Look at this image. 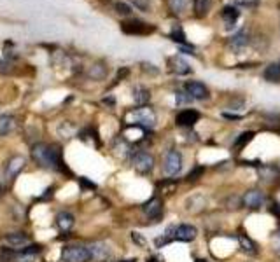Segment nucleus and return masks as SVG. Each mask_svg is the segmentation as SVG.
I'll return each instance as SVG.
<instances>
[{
    "label": "nucleus",
    "instance_id": "1",
    "mask_svg": "<svg viewBox=\"0 0 280 262\" xmlns=\"http://www.w3.org/2000/svg\"><path fill=\"white\" fill-rule=\"evenodd\" d=\"M32 158L44 168L60 170V150L56 145H46V144H35L32 147Z\"/></svg>",
    "mask_w": 280,
    "mask_h": 262
},
{
    "label": "nucleus",
    "instance_id": "2",
    "mask_svg": "<svg viewBox=\"0 0 280 262\" xmlns=\"http://www.w3.org/2000/svg\"><path fill=\"white\" fill-rule=\"evenodd\" d=\"M126 121L132 126H140V128H152L156 122V114L149 107L135 108L126 116Z\"/></svg>",
    "mask_w": 280,
    "mask_h": 262
},
{
    "label": "nucleus",
    "instance_id": "3",
    "mask_svg": "<svg viewBox=\"0 0 280 262\" xmlns=\"http://www.w3.org/2000/svg\"><path fill=\"white\" fill-rule=\"evenodd\" d=\"M62 259L63 262H88L91 259V254H90V250H88V246L72 245V246H65V248H63Z\"/></svg>",
    "mask_w": 280,
    "mask_h": 262
},
{
    "label": "nucleus",
    "instance_id": "4",
    "mask_svg": "<svg viewBox=\"0 0 280 262\" xmlns=\"http://www.w3.org/2000/svg\"><path fill=\"white\" fill-rule=\"evenodd\" d=\"M163 170L168 176H173L182 170V156L179 150H168L163 161Z\"/></svg>",
    "mask_w": 280,
    "mask_h": 262
},
{
    "label": "nucleus",
    "instance_id": "5",
    "mask_svg": "<svg viewBox=\"0 0 280 262\" xmlns=\"http://www.w3.org/2000/svg\"><path fill=\"white\" fill-rule=\"evenodd\" d=\"M133 168L139 173H149L152 168H154V158L147 152H139V154L133 156Z\"/></svg>",
    "mask_w": 280,
    "mask_h": 262
},
{
    "label": "nucleus",
    "instance_id": "6",
    "mask_svg": "<svg viewBox=\"0 0 280 262\" xmlns=\"http://www.w3.org/2000/svg\"><path fill=\"white\" fill-rule=\"evenodd\" d=\"M263 203H264V194L257 189L247 190L242 198V204L247 208H250V210H257V208L263 206Z\"/></svg>",
    "mask_w": 280,
    "mask_h": 262
},
{
    "label": "nucleus",
    "instance_id": "7",
    "mask_svg": "<svg viewBox=\"0 0 280 262\" xmlns=\"http://www.w3.org/2000/svg\"><path fill=\"white\" fill-rule=\"evenodd\" d=\"M196 228L191 224H180L177 228H173V238L179 240V242H193L196 238Z\"/></svg>",
    "mask_w": 280,
    "mask_h": 262
},
{
    "label": "nucleus",
    "instance_id": "8",
    "mask_svg": "<svg viewBox=\"0 0 280 262\" xmlns=\"http://www.w3.org/2000/svg\"><path fill=\"white\" fill-rule=\"evenodd\" d=\"M25 164H27V159L23 158V156H13V158L7 161L6 164V175L7 178H14V176H18L21 173V170L25 168Z\"/></svg>",
    "mask_w": 280,
    "mask_h": 262
},
{
    "label": "nucleus",
    "instance_id": "9",
    "mask_svg": "<svg viewBox=\"0 0 280 262\" xmlns=\"http://www.w3.org/2000/svg\"><path fill=\"white\" fill-rule=\"evenodd\" d=\"M186 93L193 100H203V98L208 96V88L205 84L198 82V80H191V82L186 84Z\"/></svg>",
    "mask_w": 280,
    "mask_h": 262
},
{
    "label": "nucleus",
    "instance_id": "10",
    "mask_svg": "<svg viewBox=\"0 0 280 262\" xmlns=\"http://www.w3.org/2000/svg\"><path fill=\"white\" fill-rule=\"evenodd\" d=\"M91 254V259L98 260V262H105L107 259H111V250H109L107 245L104 243H93L91 246H88Z\"/></svg>",
    "mask_w": 280,
    "mask_h": 262
},
{
    "label": "nucleus",
    "instance_id": "11",
    "mask_svg": "<svg viewBox=\"0 0 280 262\" xmlns=\"http://www.w3.org/2000/svg\"><path fill=\"white\" fill-rule=\"evenodd\" d=\"M198 119H200V114H198L196 110H193V108H186V110L177 114L175 122L179 126H193L194 122H198Z\"/></svg>",
    "mask_w": 280,
    "mask_h": 262
},
{
    "label": "nucleus",
    "instance_id": "12",
    "mask_svg": "<svg viewBox=\"0 0 280 262\" xmlns=\"http://www.w3.org/2000/svg\"><path fill=\"white\" fill-rule=\"evenodd\" d=\"M152 30H154V28L149 26V24H145V23H140V21H128V23H123V32H125V34L144 35V34H151Z\"/></svg>",
    "mask_w": 280,
    "mask_h": 262
},
{
    "label": "nucleus",
    "instance_id": "13",
    "mask_svg": "<svg viewBox=\"0 0 280 262\" xmlns=\"http://www.w3.org/2000/svg\"><path fill=\"white\" fill-rule=\"evenodd\" d=\"M74 222H76V218H74V215L69 214V212H60V214L56 215V226H58V229L63 232H69L70 229L74 228Z\"/></svg>",
    "mask_w": 280,
    "mask_h": 262
},
{
    "label": "nucleus",
    "instance_id": "14",
    "mask_svg": "<svg viewBox=\"0 0 280 262\" xmlns=\"http://www.w3.org/2000/svg\"><path fill=\"white\" fill-rule=\"evenodd\" d=\"M249 44V35H247V32H238L236 35H233L231 38H229V42H228V48L229 49H233V51H242L245 46Z\"/></svg>",
    "mask_w": 280,
    "mask_h": 262
},
{
    "label": "nucleus",
    "instance_id": "15",
    "mask_svg": "<svg viewBox=\"0 0 280 262\" xmlns=\"http://www.w3.org/2000/svg\"><path fill=\"white\" fill-rule=\"evenodd\" d=\"M161 212H163V203L158 198H152L149 203L144 204V214L147 215L149 218H158L159 215H161Z\"/></svg>",
    "mask_w": 280,
    "mask_h": 262
},
{
    "label": "nucleus",
    "instance_id": "16",
    "mask_svg": "<svg viewBox=\"0 0 280 262\" xmlns=\"http://www.w3.org/2000/svg\"><path fill=\"white\" fill-rule=\"evenodd\" d=\"M170 68H172L175 74H179V76H186V74L191 72V66L187 65V62H184V60L179 58V56L170 58Z\"/></svg>",
    "mask_w": 280,
    "mask_h": 262
},
{
    "label": "nucleus",
    "instance_id": "17",
    "mask_svg": "<svg viewBox=\"0 0 280 262\" xmlns=\"http://www.w3.org/2000/svg\"><path fill=\"white\" fill-rule=\"evenodd\" d=\"M16 128V119L13 116H0V136H7Z\"/></svg>",
    "mask_w": 280,
    "mask_h": 262
},
{
    "label": "nucleus",
    "instance_id": "18",
    "mask_svg": "<svg viewBox=\"0 0 280 262\" xmlns=\"http://www.w3.org/2000/svg\"><path fill=\"white\" fill-rule=\"evenodd\" d=\"M6 243L11 246H23L28 243V236L25 234V232H11V234L6 236Z\"/></svg>",
    "mask_w": 280,
    "mask_h": 262
},
{
    "label": "nucleus",
    "instance_id": "19",
    "mask_svg": "<svg viewBox=\"0 0 280 262\" xmlns=\"http://www.w3.org/2000/svg\"><path fill=\"white\" fill-rule=\"evenodd\" d=\"M105 76H107V68H105V65H102V63H95V65H91L90 70H88V77L93 80H102V79H105Z\"/></svg>",
    "mask_w": 280,
    "mask_h": 262
},
{
    "label": "nucleus",
    "instance_id": "20",
    "mask_svg": "<svg viewBox=\"0 0 280 262\" xmlns=\"http://www.w3.org/2000/svg\"><path fill=\"white\" fill-rule=\"evenodd\" d=\"M264 79L268 82H278L280 80V65L278 63H271L264 68Z\"/></svg>",
    "mask_w": 280,
    "mask_h": 262
},
{
    "label": "nucleus",
    "instance_id": "21",
    "mask_svg": "<svg viewBox=\"0 0 280 262\" xmlns=\"http://www.w3.org/2000/svg\"><path fill=\"white\" fill-rule=\"evenodd\" d=\"M133 98H135V104H139V105L144 107V105L151 100V93H149L147 88L137 86L135 90H133Z\"/></svg>",
    "mask_w": 280,
    "mask_h": 262
},
{
    "label": "nucleus",
    "instance_id": "22",
    "mask_svg": "<svg viewBox=\"0 0 280 262\" xmlns=\"http://www.w3.org/2000/svg\"><path fill=\"white\" fill-rule=\"evenodd\" d=\"M210 7H212V0H194V12H196V16L200 18L207 16Z\"/></svg>",
    "mask_w": 280,
    "mask_h": 262
},
{
    "label": "nucleus",
    "instance_id": "23",
    "mask_svg": "<svg viewBox=\"0 0 280 262\" xmlns=\"http://www.w3.org/2000/svg\"><path fill=\"white\" fill-rule=\"evenodd\" d=\"M238 16H240V12H238V9H236V7L228 6V7H224V10H222V18H224V21L228 24L235 23V21L238 20Z\"/></svg>",
    "mask_w": 280,
    "mask_h": 262
},
{
    "label": "nucleus",
    "instance_id": "24",
    "mask_svg": "<svg viewBox=\"0 0 280 262\" xmlns=\"http://www.w3.org/2000/svg\"><path fill=\"white\" fill-rule=\"evenodd\" d=\"M252 136H254L252 131H247V133H242V134H240V136L235 140V148H236V150H242V148L245 147V145L249 144L250 140H252Z\"/></svg>",
    "mask_w": 280,
    "mask_h": 262
},
{
    "label": "nucleus",
    "instance_id": "25",
    "mask_svg": "<svg viewBox=\"0 0 280 262\" xmlns=\"http://www.w3.org/2000/svg\"><path fill=\"white\" fill-rule=\"evenodd\" d=\"M187 4H189V0H168L170 9H172L175 14L184 12V10H186V7H187Z\"/></svg>",
    "mask_w": 280,
    "mask_h": 262
},
{
    "label": "nucleus",
    "instance_id": "26",
    "mask_svg": "<svg viewBox=\"0 0 280 262\" xmlns=\"http://www.w3.org/2000/svg\"><path fill=\"white\" fill-rule=\"evenodd\" d=\"M238 243H240V246H242V250L243 252H247V254H256V245H254L252 242H250L247 236H238Z\"/></svg>",
    "mask_w": 280,
    "mask_h": 262
},
{
    "label": "nucleus",
    "instance_id": "27",
    "mask_svg": "<svg viewBox=\"0 0 280 262\" xmlns=\"http://www.w3.org/2000/svg\"><path fill=\"white\" fill-rule=\"evenodd\" d=\"M275 175H277V172H275V168H270V166H266V168H261L259 170V176L263 180H266V182H271V180H275Z\"/></svg>",
    "mask_w": 280,
    "mask_h": 262
},
{
    "label": "nucleus",
    "instance_id": "28",
    "mask_svg": "<svg viewBox=\"0 0 280 262\" xmlns=\"http://www.w3.org/2000/svg\"><path fill=\"white\" fill-rule=\"evenodd\" d=\"M116 10H118V14H121V16H130L132 14V7L128 6V4H123V2H116Z\"/></svg>",
    "mask_w": 280,
    "mask_h": 262
},
{
    "label": "nucleus",
    "instance_id": "29",
    "mask_svg": "<svg viewBox=\"0 0 280 262\" xmlns=\"http://www.w3.org/2000/svg\"><path fill=\"white\" fill-rule=\"evenodd\" d=\"M170 37H172L175 42H180V44H184V42H186V37H184L182 30H180L179 26L173 28V32H172V34H170Z\"/></svg>",
    "mask_w": 280,
    "mask_h": 262
},
{
    "label": "nucleus",
    "instance_id": "30",
    "mask_svg": "<svg viewBox=\"0 0 280 262\" xmlns=\"http://www.w3.org/2000/svg\"><path fill=\"white\" fill-rule=\"evenodd\" d=\"M203 173H205V168H203V166H198V168H194L193 172H191L189 175H187V180H198L201 175H203Z\"/></svg>",
    "mask_w": 280,
    "mask_h": 262
},
{
    "label": "nucleus",
    "instance_id": "31",
    "mask_svg": "<svg viewBox=\"0 0 280 262\" xmlns=\"http://www.w3.org/2000/svg\"><path fill=\"white\" fill-rule=\"evenodd\" d=\"M193 100V98L189 96L187 93H182V91H179L177 93V105H184V104H189V102Z\"/></svg>",
    "mask_w": 280,
    "mask_h": 262
},
{
    "label": "nucleus",
    "instance_id": "32",
    "mask_svg": "<svg viewBox=\"0 0 280 262\" xmlns=\"http://www.w3.org/2000/svg\"><path fill=\"white\" fill-rule=\"evenodd\" d=\"M273 252L280 257V231L275 234V238H273Z\"/></svg>",
    "mask_w": 280,
    "mask_h": 262
},
{
    "label": "nucleus",
    "instance_id": "33",
    "mask_svg": "<svg viewBox=\"0 0 280 262\" xmlns=\"http://www.w3.org/2000/svg\"><path fill=\"white\" fill-rule=\"evenodd\" d=\"M132 238H133V242L139 243L140 246H144V245H145V240L142 238V236L139 234V232H132Z\"/></svg>",
    "mask_w": 280,
    "mask_h": 262
},
{
    "label": "nucleus",
    "instance_id": "34",
    "mask_svg": "<svg viewBox=\"0 0 280 262\" xmlns=\"http://www.w3.org/2000/svg\"><path fill=\"white\" fill-rule=\"evenodd\" d=\"M18 262H34V256L32 254H25L21 257H18Z\"/></svg>",
    "mask_w": 280,
    "mask_h": 262
},
{
    "label": "nucleus",
    "instance_id": "35",
    "mask_svg": "<svg viewBox=\"0 0 280 262\" xmlns=\"http://www.w3.org/2000/svg\"><path fill=\"white\" fill-rule=\"evenodd\" d=\"M9 63L7 62H0V72H4V74H9L11 72V68H9Z\"/></svg>",
    "mask_w": 280,
    "mask_h": 262
},
{
    "label": "nucleus",
    "instance_id": "36",
    "mask_svg": "<svg viewBox=\"0 0 280 262\" xmlns=\"http://www.w3.org/2000/svg\"><path fill=\"white\" fill-rule=\"evenodd\" d=\"M121 262H135V259H130V260H121Z\"/></svg>",
    "mask_w": 280,
    "mask_h": 262
},
{
    "label": "nucleus",
    "instance_id": "37",
    "mask_svg": "<svg viewBox=\"0 0 280 262\" xmlns=\"http://www.w3.org/2000/svg\"><path fill=\"white\" fill-rule=\"evenodd\" d=\"M196 262H207V260H203V259H198Z\"/></svg>",
    "mask_w": 280,
    "mask_h": 262
}]
</instances>
